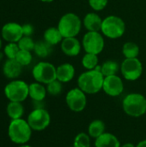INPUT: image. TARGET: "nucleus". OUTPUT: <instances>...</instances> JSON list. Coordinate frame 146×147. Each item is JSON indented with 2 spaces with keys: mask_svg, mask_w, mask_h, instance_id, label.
Here are the masks:
<instances>
[{
  "mask_svg": "<svg viewBox=\"0 0 146 147\" xmlns=\"http://www.w3.org/2000/svg\"><path fill=\"white\" fill-rule=\"evenodd\" d=\"M40 1H41V2H43V3H52V2H53L54 0H40Z\"/></svg>",
  "mask_w": 146,
  "mask_h": 147,
  "instance_id": "nucleus-36",
  "label": "nucleus"
},
{
  "mask_svg": "<svg viewBox=\"0 0 146 147\" xmlns=\"http://www.w3.org/2000/svg\"><path fill=\"white\" fill-rule=\"evenodd\" d=\"M52 45L48 44L45 40H38L35 42L34 52L40 58H46L51 54L52 51Z\"/></svg>",
  "mask_w": 146,
  "mask_h": 147,
  "instance_id": "nucleus-23",
  "label": "nucleus"
},
{
  "mask_svg": "<svg viewBox=\"0 0 146 147\" xmlns=\"http://www.w3.org/2000/svg\"><path fill=\"white\" fill-rule=\"evenodd\" d=\"M83 23L84 28L88 31L99 32L101 31V28H102V19L98 14L95 12H89L85 15Z\"/></svg>",
  "mask_w": 146,
  "mask_h": 147,
  "instance_id": "nucleus-17",
  "label": "nucleus"
},
{
  "mask_svg": "<svg viewBox=\"0 0 146 147\" xmlns=\"http://www.w3.org/2000/svg\"><path fill=\"white\" fill-rule=\"evenodd\" d=\"M27 121L32 130L43 131L50 125L51 116L49 112L45 109L36 108L30 112L28 116Z\"/></svg>",
  "mask_w": 146,
  "mask_h": 147,
  "instance_id": "nucleus-9",
  "label": "nucleus"
},
{
  "mask_svg": "<svg viewBox=\"0 0 146 147\" xmlns=\"http://www.w3.org/2000/svg\"><path fill=\"white\" fill-rule=\"evenodd\" d=\"M101 32L109 39L120 38L126 32V23L117 16H108L102 20Z\"/></svg>",
  "mask_w": 146,
  "mask_h": 147,
  "instance_id": "nucleus-5",
  "label": "nucleus"
},
{
  "mask_svg": "<svg viewBox=\"0 0 146 147\" xmlns=\"http://www.w3.org/2000/svg\"><path fill=\"white\" fill-rule=\"evenodd\" d=\"M75 67L70 63H64L57 67V79L61 83H68L75 77Z\"/></svg>",
  "mask_w": 146,
  "mask_h": 147,
  "instance_id": "nucleus-16",
  "label": "nucleus"
},
{
  "mask_svg": "<svg viewBox=\"0 0 146 147\" xmlns=\"http://www.w3.org/2000/svg\"><path fill=\"white\" fill-rule=\"evenodd\" d=\"M99 59L96 54L86 53L82 59V65L86 70H94L98 65Z\"/></svg>",
  "mask_w": 146,
  "mask_h": 147,
  "instance_id": "nucleus-26",
  "label": "nucleus"
},
{
  "mask_svg": "<svg viewBox=\"0 0 146 147\" xmlns=\"http://www.w3.org/2000/svg\"><path fill=\"white\" fill-rule=\"evenodd\" d=\"M46 88L40 83H32L29 84L28 96L34 102H42L46 96Z\"/></svg>",
  "mask_w": 146,
  "mask_h": 147,
  "instance_id": "nucleus-19",
  "label": "nucleus"
},
{
  "mask_svg": "<svg viewBox=\"0 0 146 147\" xmlns=\"http://www.w3.org/2000/svg\"><path fill=\"white\" fill-rule=\"evenodd\" d=\"M9 140L17 145L27 144L32 136V128L27 121L23 119L12 120L8 127Z\"/></svg>",
  "mask_w": 146,
  "mask_h": 147,
  "instance_id": "nucleus-2",
  "label": "nucleus"
},
{
  "mask_svg": "<svg viewBox=\"0 0 146 147\" xmlns=\"http://www.w3.org/2000/svg\"><path fill=\"white\" fill-rule=\"evenodd\" d=\"M104 78L102 73L96 69L87 70L81 73L77 78L78 88L85 94H96L102 90Z\"/></svg>",
  "mask_w": 146,
  "mask_h": 147,
  "instance_id": "nucleus-1",
  "label": "nucleus"
},
{
  "mask_svg": "<svg viewBox=\"0 0 146 147\" xmlns=\"http://www.w3.org/2000/svg\"><path fill=\"white\" fill-rule=\"evenodd\" d=\"M43 38L45 41H46L48 44L52 46H55L61 43V41L64 39L59 28L55 27H50L47 29H46L43 34Z\"/></svg>",
  "mask_w": 146,
  "mask_h": 147,
  "instance_id": "nucleus-20",
  "label": "nucleus"
},
{
  "mask_svg": "<svg viewBox=\"0 0 146 147\" xmlns=\"http://www.w3.org/2000/svg\"><path fill=\"white\" fill-rule=\"evenodd\" d=\"M96 147H120V143L118 138L110 133H104L96 139Z\"/></svg>",
  "mask_w": 146,
  "mask_h": 147,
  "instance_id": "nucleus-18",
  "label": "nucleus"
},
{
  "mask_svg": "<svg viewBox=\"0 0 146 147\" xmlns=\"http://www.w3.org/2000/svg\"><path fill=\"white\" fill-rule=\"evenodd\" d=\"M8 116L11 120L21 119L24 114V108L22 102H9L6 109Z\"/></svg>",
  "mask_w": 146,
  "mask_h": 147,
  "instance_id": "nucleus-21",
  "label": "nucleus"
},
{
  "mask_svg": "<svg viewBox=\"0 0 146 147\" xmlns=\"http://www.w3.org/2000/svg\"><path fill=\"white\" fill-rule=\"evenodd\" d=\"M89 6L96 11H101L106 8L108 0H88Z\"/></svg>",
  "mask_w": 146,
  "mask_h": 147,
  "instance_id": "nucleus-32",
  "label": "nucleus"
},
{
  "mask_svg": "<svg viewBox=\"0 0 146 147\" xmlns=\"http://www.w3.org/2000/svg\"><path fill=\"white\" fill-rule=\"evenodd\" d=\"M136 147H146V140L140 141Z\"/></svg>",
  "mask_w": 146,
  "mask_h": 147,
  "instance_id": "nucleus-34",
  "label": "nucleus"
},
{
  "mask_svg": "<svg viewBox=\"0 0 146 147\" xmlns=\"http://www.w3.org/2000/svg\"><path fill=\"white\" fill-rule=\"evenodd\" d=\"M65 102L68 108L73 112L83 111L87 105L86 94L79 88H74L69 90L65 96Z\"/></svg>",
  "mask_w": 146,
  "mask_h": 147,
  "instance_id": "nucleus-11",
  "label": "nucleus"
},
{
  "mask_svg": "<svg viewBox=\"0 0 146 147\" xmlns=\"http://www.w3.org/2000/svg\"><path fill=\"white\" fill-rule=\"evenodd\" d=\"M82 43L76 37L64 38L60 43L62 52L68 57L77 56L82 49Z\"/></svg>",
  "mask_w": 146,
  "mask_h": 147,
  "instance_id": "nucleus-14",
  "label": "nucleus"
},
{
  "mask_svg": "<svg viewBox=\"0 0 146 147\" xmlns=\"http://www.w3.org/2000/svg\"><path fill=\"white\" fill-rule=\"evenodd\" d=\"M56 70L57 68L52 64L42 61L39 62L34 66L32 70V75L36 82L47 84L57 79Z\"/></svg>",
  "mask_w": 146,
  "mask_h": 147,
  "instance_id": "nucleus-7",
  "label": "nucleus"
},
{
  "mask_svg": "<svg viewBox=\"0 0 146 147\" xmlns=\"http://www.w3.org/2000/svg\"><path fill=\"white\" fill-rule=\"evenodd\" d=\"M102 90L110 96H118L124 91V83L122 79L117 75L105 77Z\"/></svg>",
  "mask_w": 146,
  "mask_h": 147,
  "instance_id": "nucleus-12",
  "label": "nucleus"
},
{
  "mask_svg": "<svg viewBox=\"0 0 146 147\" xmlns=\"http://www.w3.org/2000/svg\"><path fill=\"white\" fill-rule=\"evenodd\" d=\"M122 53L126 59L138 58L139 54V47L133 41H127L122 47Z\"/></svg>",
  "mask_w": 146,
  "mask_h": 147,
  "instance_id": "nucleus-24",
  "label": "nucleus"
},
{
  "mask_svg": "<svg viewBox=\"0 0 146 147\" xmlns=\"http://www.w3.org/2000/svg\"><path fill=\"white\" fill-rule=\"evenodd\" d=\"M120 71L127 81L138 80L143 73L142 62L138 59H125L120 65Z\"/></svg>",
  "mask_w": 146,
  "mask_h": 147,
  "instance_id": "nucleus-10",
  "label": "nucleus"
},
{
  "mask_svg": "<svg viewBox=\"0 0 146 147\" xmlns=\"http://www.w3.org/2000/svg\"><path fill=\"white\" fill-rule=\"evenodd\" d=\"M20 48L18 47V44L15 42H8L6 46L3 48V52L7 59H15Z\"/></svg>",
  "mask_w": 146,
  "mask_h": 147,
  "instance_id": "nucleus-29",
  "label": "nucleus"
},
{
  "mask_svg": "<svg viewBox=\"0 0 146 147\" xmlns=\"http://www.w3.org/2000/svg\"><path fill=\"white\" fill-rule=\"evenodd\" d=\"M120 69V66L114 60H108L101 65V72L104 77L117 75V72Z\"/></svg>",
  "mask_w": 146,
  "mask_h": 147,
  "instance_id": "nucleus-25",
  "label": "nucleus"
},
{
  "mask_svg": "<svg viewBox=\"0 0 146 147\" xmlns=\"http://www.w3.org/2000/svg\"><path fill=\"white\" fill-rule=\"evenodd\" d=\"M22 65H21L15 59H7L3 65V72L9 79H16L22 73Z\"/></svg>",
  "mask_w": 146,
  "mask_h": 147,
  "instance_id": "nucleus-15",
  "label": "nucleus"
},
{
  "mask_svg": "<svg viewBox=\"0 0 146 147\" xmlns=\"http://www.w3.org/2000/svg\"><path fill=\"white\" fill-rule=\"evenodd\" d=\"M0 59H1V57H0Z\"/></svg>",
  "mask_w": 146,
  "mask_h": 147,
  "instance_id": "nucleus-39",
  "label": "nucleus"
},
{
  "mask_svg": "<svg viewBox=\"0 0 146 147\" xmlns=\"http://www.w3.org/2000/svg\"><path fill=\"white\" fill-rule=\"evenodd\" d=\"M19 147H32L31 146H28V145H27V144H25V145H21Z\"/></svg>",
  "mask_w": 146,
  "mask_h": 147,
  "instance_id": "nucleus-37",
  "label": "nucleus"
},
{
  "mask_svg": "<svg viewBox=\"0 0 146 147\" xmlns=\"http://www.w3.org/2000/svg\"><path fill=\"white\" fill-rule=\"evenodd\" d=\"M1 34L7 42L17 43L23 36L22 25L17 22H7L2 28Z\"/></svg>",
  "mask_w": 146,
  "mask_h": 147,
  "instance_id": "nucleus-13",
  "label": "nucleus"
},
{
  "mask_svg": "<svg viewBox=\"0 0 146 147\" xmlns=\"http://www.w3.org/2000/svg\"><path fill=\"white\" fill-rule=\"evenodd\" d=\"M73 147H90V136L85 133L78 134L74 139Z\"/></svg>",
  "mask_w": 146,
  "mask_h": 147,
  "instance_id": "nucleus-28",
  "label": "nucleus"
},
{
  "mask_svg": "<svg viewBox=\"0 0 146 147\" xmlns=\"http://www.w3.org/2000/svg\"><path fill=\"white\" fill-rule=\"evenodd\" d=\"M17 44L20 50H26L29 52L34 51L35 46V42L31 38V36H24V35L21 38V40L17 42Z\"/></svg>",
  "mask_w": 146,
  "mask_h": 147,
  "instance_id": "nucleus-30",
  "label": "nucleus"
},
{
  "mask_svg": "<svg viewBox=\"0 0 146 147\" xmlns=\"http://www.w3.org/2000/svg\"><path fill=\"white\" fill-rule=\"evenodd\" d=\"M124 112L132 117H140L146 113V98L139 93H131L122 102Z\"/></svg>",
  "mask_w": 146,
  "mask_h": 147,
  "instance_id": "nucleus-3",
  "label": "nucleus"
},
{
  "mask_svg": "<svg viewBox=\"0 0 146 147\" xmlns=\"http://www.w3.org/2000/svg\"><path fill=\"white\" fill-rule=\"evenodd\" d=\"M120 147H136L133 144H132V143H126V144H125V145H123V146H120Z\"/></svg>",
  "mask_w": 146,
  "mask_h": 147,
  "instance_id": "nucleus-35",
  "label": "nucleus"
},
{
  "mask_svg": "<svg viewBox=\"0 0 146 147\" xmlns=\"http://www.w3.org/2000/svg\"><path fill=\"white\" fill-rule=\"evenodd\" d=\"M2 46H3V42H2V40H1V38H0V50H1V48H2Z\"/></svg>",
  "mask_w": 146,
  "mask_h": 147,
  "instance_id": "nucleus-38",
  "label": "nucleus"
},
{
  "mask_svg": "<svg viewBox=\"0 0 146 147\" xmlns=\"http://www.w3.org/2000/svg\"><path fill=\"white\" fill-rule=\"evenodd\" d=\"M22 66H27L28 65L33 59L31 52L26 51V50H19L15 59Z\"/></svg>",
  "mask_w": 146,
  "mask_h": 147,
  "instance_id": "nucleus-27",
  "label": "nucleus"
},
{
  "mask_svg": "<svg viewBox=\"0 0 146 147\" xmlns=\"http://www.w3.org/2000/svg\"><path fill=\"white\" fill-rule=\"evenodd\" d=\"M82 46L85 53L100 54L105 47L103 34L99 32L88 31L83 37Z\"/></svg>",
  "mask_w": 146,
  "mask_h": 147,
  "instance_id": "nucleus-8",
  "label": "nucleus"
},
{
  "mask_svg": "<svg viewBox=\"0 0 146 147\" xmlns=\"http://www.w3.org/2000/svg\"><path fill=\"white\" fill-rule=\"evenodd\" d=\"M22 31H23V35L24 36H31L34 31V26L29 24V23H26L22 25Z\"/></svg>",
  "mask_w": 146,
  "mask_h": 147,
  "instance_id": "nucleus-33",
  "label": "nucleus"
},
{
  "mask_svg": "<svg viewBox=\"0 0 146 147\" xmlns=\"http://www.w3.org/2000/svg\"><path fill=\"white\" fill-rule=\"evenodd\" d=\"M29 85L19 79H14L6 84L4 87V95L9 102H22L28 96Z\"/></svg>",
  "mask_w": 146,
  "mask_h": 147,
  "instance_id": "nucleus-6",
  "label": "nucleus"
},
{
  "mask_svg": "<svg viewBox=\"0 0 146 147\" xmlns=\"http://www.w3.org/2000/svg\"><path fill=\"white\" fill-rule=\"evenodd\" d=\"M57 28L63 38L76 37L81 31L82 21L77 14L69 12L61 16Z\"/></svg>",
  "mask_w": 146,
  "mask_h": 147,
  "instance_id": "nucleus-4",
  "label": "nucleus"
},
{
  "mask_svg": "<svg viewBox=\"0 0 146 147\" xmlns=\"http://www.w3.org/2000/svg\"><path fill=\"white\" fill-rule=\"evenodd\" d=\"M63 83L59 81L58 79L53 80L52 82L46 84V91L51 96H59L61 94L63 90Z\"/></svg>",
  "mask_w": 146,
  "mask_h": 147,
  "instance_id": "nucleus-31",
  "label": "nucleus"
},
{
  "mask_svg": "<svg viewBox=\"0 0 146 147\" xmlns=\"http://www.w3.org/2000/svg\"><path fill=\"white\" fill-rule=\"evenodd\" d=\"M105 133V124L101 120H94L88 127V134L94 139L98 138Z\"/></svg>",
  "mask_w": 146,
  "mask_h": 147,
  "instance_id": "nucleus-22",
  "label": "nucleus"
}]
</instances>
